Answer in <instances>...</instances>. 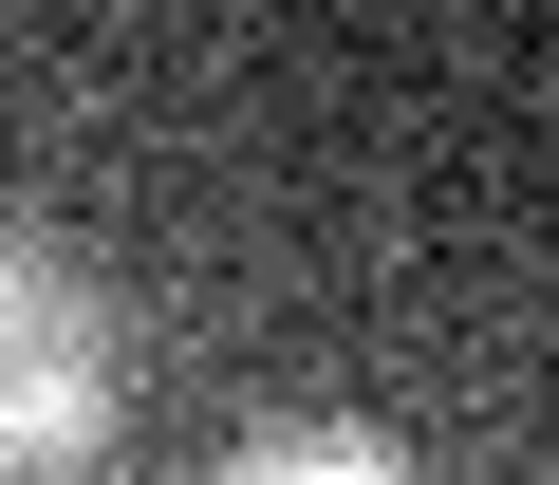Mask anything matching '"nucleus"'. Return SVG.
I'll return each instance as SVG.
<instances>
[{
  "instance_id": "obj_1",
  "label": "nucleus",
  "mask_w": 559,
  "mask_h": 485,
  "mask_svg": "<svg viewBox=\"0 0 559 485\" xmlns=\"http://www.w3.org/2000/svg\"><path fill=\"white\" fill-rule=\"evenodd\" d=\"M112 448V299L38 224H0V485H75Z\"/></svg>"
},
{
  "instance_id": "obj_2",
  "label": "nucleus",
  "mask_w": 559,
  "mask_h": 485,
  "mask_svg": "<svg viewBox=\"0 0 559 485\" xmlns=\"http://www.w3.org/2000/svg\"><path fill=\"white\" fill-rule=\"evenodd\" d=\"M205 485H429V466H411L392 429H242Z\"/></svg>"
}]
</instances>
